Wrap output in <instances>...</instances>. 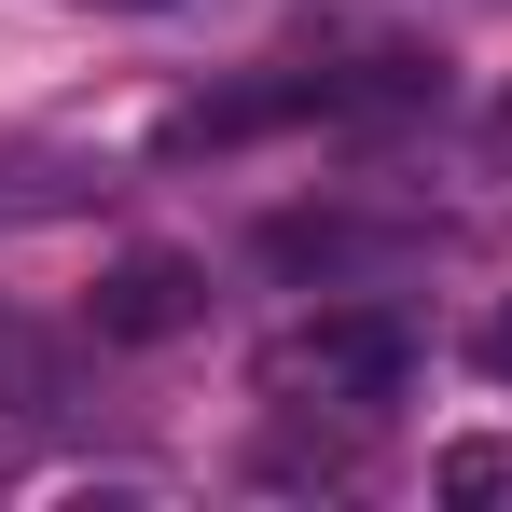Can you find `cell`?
<instances>
[{
    "mask_svg": "<svg viewBox=\"0 0 512 512\" xmlns=\"http://www.w3.org/2000/svg\"><path fill=\"white\" fill-rule=\"evenodd\" d=\"M263 388L305 402V416H319V402H346V416H360V402H402V388H416V333L374 319V305H333V319H305V333L263 346Z\"/></svg>",
    "mask_w": 512,
    "mask_h": 512,
    "instance_id": "1",
    "label": "cell"
},
{
    "mask_svg": "<svg viewBox=\"0 0 512 512\" xmlns=\"http://www.w3.org/2000/svg\"><path fill=\"white\" fill-rule=\"evenodd\" d=\"M194 319H208V277H194L180 250H125L111 277H97V333L111 346H167V333H194Z\"/></svg>",
    "mask_w": 512,
    "mask_h": 512,
    "instance_id": "2",
    "label": "cell"
},
{
    "mask_svg": "<svg viewBox=\"0 0 512 512\" xmlns=\"http://www.w3.org/2000/svg\"><path fill=\"white\" fill-rule=\"evenodd\" d=\"M429 485H443V512H499V499H512V443H499V429L443 443V457H429Z\"/></svg>",
    "mask_w": 512,
    "mask_h": 512,
    "instance_id": "3",
    "label": "cell"
},
{
    "mask_svg": "<svg viewBox=\"0 0 512 512\" xmlns=\"http://www.w3.org/2000/svg\"><path fill=\"white\" fill-rule=\"evenodd\" d=\"M250 485H360V443H319V429H277L250 457Z\"/></svg>",
    "mask_w": 512,
    "mask_h": 512,
    "instance_id": "4",
    "label": "cell"
},
{
    "mask_svg": "<svg viewBox=\"0 0 512 512\" xmlns=\"http://www.w3.org/2000/svg\"><path fill=\"white\" fill-rule=\"evenodd\" d=\"M0 388H14L28 416H56V360H42V346L14 333V319H0Z\"/></svg>",
    "mask_w": 512,
    "mask_h": 512,
    "instance_id": "5",
    "label": "cell"
},
{
    "mask_svg": "<svg viewBox=\"0 0 512 512\" xmlns=\"http://www.w3.org/2000/svg\"><path fill=\"white\" fill-rule=\"evenodd\" d=\"M471 360H485V374H499V388H512V305H499V319H485V346H471Z\"/></svg>",
    "mask_w": 512,
    "mask_h": 512,
    "instance_id": "6",
    "label": "cell"
},
{
    "mask_svg": "<svg viewBox=\"0 0 512 512\" xmlns=\"http://www.w3.org/2000/svg\"><path fill=\"white\" fill-rule=\"evenodd\" d=\"M485 167L512 180V97H499V111H485Z\"/></svg>",
    "mask_w": 512,
    "mask_h": 512,
    "instance_id": "7",
    "label": "cell"
}]
</instances>
